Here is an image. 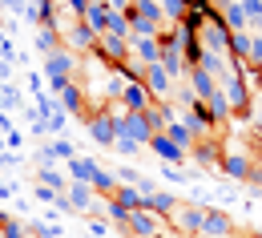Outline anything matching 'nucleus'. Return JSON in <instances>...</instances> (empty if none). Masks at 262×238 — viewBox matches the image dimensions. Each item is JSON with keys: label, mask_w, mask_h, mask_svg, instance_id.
I'll use <instances>...</instances> for the list:
<instances>
[{"label": "nucleus", "mask_w": 262, "mask_h": 238, "mask_svg": "<svg viewBox=\"0 0 262 238\" xmlns=\"http://www.w3.org/2000/svg\"><path fill=\"white\" fill-rule=\"evenodd\" d=\"M218 89L226 93V101H230V113H234L238 121H246V117H250V101H254V93H250V81H246L242 73H234V69H230L226 77L218 81Z\"/></svg>", "instance_id": "obj_1"}, {"label": "nucleus", "mask_w": 262, "mask_h": 238, "mask_svg": "<svg viewBox=\"0 0 262 238\" xmlns=\"http://www.w3.org/2000/svg\"><path fill=\"white\" fill-rule=\"evenodd\" d=\"M165 222H169V230H178L182 238H198V234H202V222H206V206L178 202V210H173Z\"/></svg>", "instance_id": "obj_2"}, {"label": "nucleus", "mask_w": 262, "mask_h": 238, "mask_svg": "<svg viewBox=\"0 0 262 238\" xmlns=\"http://www.w3.org/2000/svg\"><path fill=\"white\" fill-rule=\"evenodd\" d=\"M77 69H81V57L73 49H57L45 57V81H77Z\"/></svg>", "instance_id": "obj_3"}, {"label": "nucleus", "mask_w": 262, "mask_h": 238, "mask_svg": "<svg viewBox=\"0 0 262 238\" xmlns=\"http://www.w3.org/2000/svg\"><path fill=\"white\" fill-rule=\"evenodd\" d=\"M97 61H105L109 69H117V65H125V61H133V53H129V40L125 36H113V33H101L97 36V53H93Z\"/></svg>", "instance_id": "obj_4"}, {"label": "nucleus", "mask_w": 262, "mask_h": 238, "mask_svg": "<svg viewBox=\"0 0 262 238\" xmlns=\"http://www.w3.org/2000/svg\"><path fill=\"white\" fill-rule=\"evenodd\" d=\"M178 117L186 121V129H190L198 141H202V137H210L214 129H218V121H214V113H210V105H206V101H194L190 109H182Z\"/></svg>", "instance_id": "obj_5"}, {"label": "nucleus", "mask_w": 262, "mask_h": 238, "mask_svg": "<svg viewBox=\"0 0 262 238\" xmlns=\"http://www.w3.org/2000/svg\"><path fill=\"white\" fill-rule=\"evenodd\" d=\"M198 238H238L234 214H230V210H218V206H206V222H202V234Z\"/></svg>", "instance_id": "obj_6"}, {"label": "nucleus", "mask_w": 262, "mask_h": 238, "mask_svg": "<svg viewBox=\"0 0 262 238\" xmlns=\"http://www.w3.org/2000/svg\"><path fill=\"white\" fill-rule=\"evenodd\" d=\"M141 81H145V89H149V97H154V101H173V93H178V81L162 69V61L145 69V77H141Z\"/></svg>", "instance_id": "obj_7"}, {"label": "nucleus", "mask_w": 262, "mask_h": 238, "mask_svg": "<svg viewBox=\"0 0 262 238\" xmlns=\"http://www.w3.org/2000/svg\"><path fill=\"white\" fill-rule=\"evenodd\" d=\"M25 20H29L33 29H57V33H61V12H57V0H29Z\"/></svg>", "instance_id": "obj_8"}, {"label": "nucleus", "mask_w": 262, "mask_h": 238, "mask_svg": "<svg viewBox=\"0 0 262 238\" xmlns=\"http://www.w3.org/2000/svg\"><path fill=\"white\" fill-rule=\"evenodd\" d=\"M85 129H89V137L97 141L101 149H113V141H117V129H113V117H109V109H97V113H89V117H85Z\"/></svg>", "instance_id": "obj_9"}, {"label": "nucleus", "mask_w": 262, "mask_h": 238, "mask_svg": "<svg viewBox=\"0 0 262 238\" xmlns=\"http://www.w3.org/2000/svg\"><path fill=\"white\" fill-rule=\"evenodd\" d=\"M218 170L226 174L230 182H250L254 158H250V154H242V149H226V154H222V162H218Z\"/></svg>", "instance_id": "obj_10"}, {"label": "nucleus", "mask_w": 262, "mask_h": 238, "mask_svg": "<svg viewBox=\"0 0 262 238\" xmlns=\"http://www.w3.org/2000/svg\"><path fill=\"white\" fill-rule=\"evenodd\" d=\"M57 105L65 109L69 117H81V121H85V117H89V93H85V85H81V81H69L65 93L57 97Z\"/></svg>", "instance_id": "obj_11"}, {"label": "nucleus", "mask_w": 262, "mask_h": 238, "mask_svg": "<svg viewBox=\"0 0 262 238\" xmlns=\"http://www.w3.org/2000/svg\"><path fill=\"white\" fill-rule=\"evenodd\" d=\"M61 36H65V49H73V53H97V33L85 20H73Z\"/></svg>", "instance_id": "obj_12"}, {"label": "nucleus", "mask_w": 262, "mask_h": 238, "mask_svg": "<svg viewBox=\"0 0 262 238\" xmlns=\"http://www.w3.org/2000/svg\"><path fill=\"white\" fill-rule=\"evenodd\" d=\"M145 149H149V154H154V158H158L162 166H182V162L190 158L186 149H178V145H173V141H169L165 134H154V137H149V145H145Z\"/></svg>", "instance_id": "obj_13"}, {"label": "nucleus", "mask_w": 262, "mask_h": 238, "mask_svg": "<svg viewBox=\"0 0 262 238\" xmlns=\"http://www.w3.org/2000/svg\"><path fill=\"white\" fill-rule=\"evenodd\" d=\"M162 222H165V218L149 214V210L141 206V210H133V214H129V226H125V234H137V238H158V234H162Z\"/></svg>", "instance_id": "obj_14"}, {"label": "nucleus", "mask_w": 262, "mask_h": 238, "mask_svg": "<svg viewBox=\"0 0 262 238\" xmlns=\"http://www.w3.org/2000/svg\"><path fill=\"white\" fill-rule=\"evenodd\" d=\"M129 53H133V61H137L141 69H149V65L162 61V45H158V36H129Z\"/></svg>", "instance_id": "obj_15"}, {"label": "nucleus", "mask_w": 262, "mask_h": 238, "mask_svg": "<svg viewBox=\"0 0 262 238\" xmlns=\"http://www.w3.org/2000/svg\"><path fill=\"white\" fill-rule=\"evenodd\" d=\"M198 40H202L206 53H226V49H230V29L222 25V20H210V25H202Z\"/></svg>", "instance_id": "obj_16"}, {"label": "nucleus", "mask_w": 262, "mask_h": 238, "mask_svg": "<svg viewBox=\"0 0 262 238\" xmlns=\"http://www.w3.org/2000/svg\"><path fill=\"white\" fill-rule=\"evenodd\" d=\"M125 16L141 20V25H154V29H169L165 25V12H162V0H133V8Z\"/></svg>", "instance_id": "obj_17"}, {"label": "nucleus", "mask_w": 262, "mask_h": 238, "mask_svg": "<svg viewBox=\"0 0 262 238\" xmlns=\"http://www.w3.org/2000/svg\"><path fill=\"white\" fill-rule=\"evenodd\" d=\"M149 105H154V97H149L145 81H129L125 93H121V109H125V113H145Z\"/></svg>", "instance_id": "obj_18"}, {"label": "nucleus", "mask_w": 262, "mask_h": 238, "mask_svg": "<svg viewBox=\"0 0 262 238\" xmlns=\"http://www.w3.org/2000/svg\"><path fill=\"white\" fill-rule=\"evenodd\" d=\"M214 4H218L222 25H226L230 33H250V20H246V12H242V4H238V0H214Z\"/></svg>", "instance_id": "obj_19"}, {"label": "nucleus", "mask_w": 262, "mask_h": 238, "mask_svg": "<svg viewBox=\"0 0 262 238\" xmlns=\"http://www.w3.org/2000/svg\"><path fill=\"white\" fill-rule=\"evenodd\" d=\"M186 85H190V93H194L198 101H210V97L218 93V81H214L206 69H190V73H186Z\"/></svg>", "instance_id": "obj_20"}, {"label": "nucleus", "mask_w": 262, "mask_h": 238, "mask_svg": "<svg viewBox=\"0 0 262 238\" xmlns=\"http://www.w3.org/2000/svg\"><path fill=\"white\" fill-rule=\"evenodd\" d=\"M190 154H194V158H198V166H218L226 149H222V145H218L214 137H202V141H198V145H194V149H190Z\"/></svg>", "instance_id": "obj_21"}, {"label": "nucleus", "mask_w": 262, "mask_h": 238, "mask_svg": "<svg viewBox=\"0 0 262 238\" xmlns=\"http://www.w3.org/2000/svg\"><path fill=\"white\" fill-rule=\"evenodd\" d=\"M65 45V36L57 33V29H33V49L40 53V57H49V53H57Z\"/></svg>", "instance_id": "obj_22"}, {"label": "nucleus", "mask_w": 262, "mask_h": 238, "mask_svg": "<svg viewBox=\"0 0 262 238\" xmlns=\"http://www.w3.org/2000/svg\"><path fill=\"white\" fill-rule=\"evenodd\" d=\"M97 166H101V162H93V158H73V162L65 166V178H69V182H85V186H89L93 174H97Z\"/></svg>", "instance_id": "obj_23"}, {"label": "nucleus", "mask_w": 262, "mask_h": 238, "mask_svg": "<svg viewBox=\"0 0 262 238\" xmlns=\"http://www.w3.org/2000/svg\"><path fill=\"white\" fill-rule=\"evenodd\" d=\"M36 186H49L53 194H69V178L57 170V166H40V170H36Z\"/></svg>", "instance_id": "obj_24"}, {"label": "nucleus", "mask_w": 262, "mask_h": 238, "mask_svg": "<svg viewBox=\"0 0 262 238\" xmlns=\"http://www.w3.org/2000/svg\"><path fill=\"white\" fill-rule=\"evenodd\" d=\"M125 85H129V81H125L117 69H109V77H105V85H101V101L117 105V101H121V93H125Z\"/></svg>", "instance_id": "obj_25"}, {"label": "nucleus", "mask_w": 262, "mask_h": 238, "mask_svg": "<svg viewBox=\"0 0 262 238\" xmlns=\"http://www.w3.org/2000/svg\"><path fill=\"white\" fill-rule=\"evenodd\" d=\"M89 186H93V194H97V198H113V194H117V174L105 170V166H97V174H93V182H89Z\"/></svg>", "instance_id": "obj_26"}, {"label": "nucleus", "mask_w": 262, "mask_h": 238, "mask_svg": "<svg viewBox=\"0 0 262 238\" xmlns=\"http://www.w3.org/2000/svg\"><path fill=\"white\" fill-rule=\"evenodd\" d=\"M145 210H149V214H158V218H169V214L178 210V198H173L169 190H158L154 198H145Z\"/></svg>", "instance_id": "obj_27"}, {"label": "nucleus", "mask_w": 262, "mask_h": 238, "mask_svg": "<svg viewBox=\"0 0 262 238\" xmlns=\"http://www.w3.org/2000/svg\"><path fill=\"white\" fill-rule=\"evenodd\" d=\"M250 40H254V33H230L226 57H230V61H246V65H250Z\"/></svg>", "instance_id": "obj_28"}, {"label": "nucleus", "mask_w": 262, "mask_h": 238, "mask_svg": "<svg viewBox=\"0 0 262 238\" xmlns=\"http://www.w3.org/2000/svg\"><path fill=\"white\" fill-rule=\"evenodd\" d=\"M165 137H169V141H173L178 149H186V154H190V149L198 145V137L190 134V129H186V121H182V117H178V121H169V129H165Z\"/></svg>", "instance_id": "obj_29"}, {"label": "nucleus", "mask_w": 262, "mask_h": 238, "mask_svg": "<svg viewBox=\"0 0 262 238\" xmlns=\"http://www.w3.org/2000/svg\"><path fill=\"white\" fill-rule=\"evenodd\" d=\"M49 154H53V162H73V158H81V154H77V145H73V141H69V137H57V141H53V145H49Z\"/></svg>", "instance_id": "obj_30"}, {"label": "nucleus", "mask_w": 262, "mask_h": 238, "mask_svg": "<svg viewBox=\"0 0 262 238\" xmlns=\"http://www.w3.org/2000/svg\"><path fill=\"white\" fill-rule=\"evenodd\" d=\"M210 113H214V121H218V125H226L230 117H234V113H230V101H226V93H222V89H218V93H214V97H210Z\"/></svg>", "instance_id": "obj_31"}, {"label": "nucleus", "mask_w": 262, "mask_h": 238, "mask_svg": "<svg viewBox=\"0 0 262 238\" xmlns=\"http://www.w3.org/2000/svg\"><path fill=\"white\" fill-rule=\"evenodd\" d=\"M113 202H121L125 206V210H141V206H145V198H141V194H137V190H133V186H117V194H113Z\"/></svg>", "instance_id": "obj_32"}, {"label": "nucleus", "mask_w": 262, "mask_h": 238, "mask_svg": "<svg viewBox=\"0 0 262 238\" xmlns=\"http://www.w3.org/2000/svg\"><path fill=\"white\" fill-rule=\"evenodd\" d=\"M190 0H162V12H165V25H182Z\"/></svg>", "instance_id": "obj_33"}, {"label": "nucleus", "mask_w": 262, "mask_h": 238, "mask_svg": "<svg viewBox=\"0 0 262 238\" xmlns=\"http://www.w3.org/2000/svg\"><path fill=\"white\" fill-rule=\"evenodd\" d=\"M29 234H33V238H61V222H45V218H33V222H29Z\"/></svg>", "instance_id": "obj_34"}, {"label": "nucleus", "mask_w": 262, "mask_h": 238, "mask_svg": "<svg viewBox=\"0 0 262 238\" xmlns=\"http://www.w3.org/2000/svg\"><path fill=\"white\" fill-rule=\"evenodd\" d=\"M0 226H4V238H29V226H25L20 218L4 214V210H0Z\"/></svg>", "instance_id": "obj_35"}, {"label": "nucleus", "mask_w": 262, "mask_h": 238, "mask_svg": "<svg viewBox=\"0 0 262 238\" xmlns=\"http://www.w3.org/2000/svg\"><path fill=\"white\" fill-rule=\"evenodd\" d=\"M105 210H109V222H113V226H121V230L129 226V210H125L121 202H113V198H105Z\"/></svg>", "instance_id": "obj_36"}, {"label": "nucleus", "mask_w": 262, "mask_h": 238, "mask_svg": "<svg viewBox=\"0 0 262 238\" xmlns=\"http://www.w3.org/2000/svg\"><path fill=\"white\" fill-rule=\"evenodd\" d=\"M8 109H20V89L16 85H0V113Z\"/></svg>", "instance_id": "obj_37"}, {"label": "nucleus", "mask_w": 262, "mask_h": 238, "mask_svg": "<svg viewBox=\"0 0 262 238\" xmlns=\"http://www.w3.org/2000/svg\"><path fill=\"white\" fill-rule=\"evenodd\" d=\"M137 149H141V145H137V141H129V137H117V141H113V154H121V158H133Z\"/></svg>", "instance_id": "obj_38"}, {"label": "nucleus", "mask_w": 262, "mask_h": 238, "mask_svg": "<svg viewBox=\"0 0 262 238\" xmlns=\"http://www.w3.org/2000/svg\"><path fill=\"white\" fill-rule=\"evenodd\" d=\"M109 226H113L109 218H89V238H105V234H109Z\"/></svg>", "instance_id": "obj_39"}, {"label": "nucleus", "mask_w": 262, "mask_h": 238, "mask_svg": "<svg viewBox=\"0 0 262 238\" xmlns=\"http://www.w3.org/2000/svg\"><path fill=\"white\" fill-rule=\"evenodd\" d=\"M113 174H117V186H137L141 182V174L129 170V166H121V170H113Z\"/></svg>", "instance_id": "obj_40"}, {"label": "nucleus", "mask_w": 262, "mask_h": 238, "mask_svg": "<svg viewBox=\"0 0 262 238\" xmlns=\"http://www.w3.org/2000/svg\"><path fill=\"white\" fill-rule=\"evenodd\" d=\"M250 69H262V33H254L250 40Z\"/></svg>", "instance_id": "obj_41"}, {"label": "nucleus", "mask_w": 262, "mask_h": 238, "mask_svg": "<svg viewBox=\"0 0 262 238\" xmlns=\"http://www.w3.org/2000/svg\"><path fill=\"white\" fill-rule=\"evenodd\" d=\"M0 8L12 12V16H25V12H29V0H0Z\"/></svg>", "instance_id": "obj_42"}, {"label": "nucleus", "mask_w": 262, "mask_h": 238, "mask_svg": "<svg viewBox=\"0 0 262 238\" xmlns=\"http://www.w3.org/2000/svg\"><path fill=\"white\" fill-rule=\"evenodd\" d=\"M61 4L69 8V16H73V20H81V16L89 12V4H85V0H61Z\"/></svg>", "instance_id": "obj_43"}, {"label": "nucleus", "mask_w": 262, "mask_h": 238, "mask_svg": "<svg viewBox=\"0 0 262 238\" xmlns=\"http://www.w3.org/2000/svg\"><path fill=\"white\" fill-rule=\"evenodd\" d=\"M29 93H33V97H40V93H45V73H29Z\"/></svg>", "instance_id": "obj_44"}, {"label": "nucleus", "mask_w": 262, "mask_h": 238, "mask_svg": "<svg viewBox=\"0 0 262 238\" xmlns=\"http://www.w3.org/2000/svg\"><path fill=\"white\" fill-rule=\"evenodd\" d=\"M133 190H137L141 198H154V194H158V182H154V178H141V182H137Z\"/></svg>", "instance_id": "obj_45"}, {"label": "nucleus", "mask_w": 262, "mask_h": 238, "mask_svg": "<svg viewBox=\"0 0 262 238\" xmlns=\"http://www.w3.org/2000/svg\"><path fill=\"white\" fill-rule=\"evenodd\" d=\"M246 81H250V93L262 97V69H250V73H246Z\"/></svg>", "instance_id": "obj_46"}, {"label": "nucleus", "mask_w": 262, "mask_h": 238, "mask_svg": "<svg viewBox=\"0 0 262 238\" xmlns=\"http://www.w3.org/2000/svg\"><path fill=\"white\" fill-rule=\"evenodd\" d=\"M33 190H36V202H53L57 206V198H61V194H53L49 186H36V182H33Z\"/></svg>", "instance_id": "obj_47"}, {"label": "nucleus", "mask_w": 262, "mask_h": 238, "mask_svg": "<svg viewBox=\"0 0 262 238\" xmlns=\"http://www.w3.org/2000/svg\"><path fill=\"white\" fill-rule=\"evenodd\" d=\"M250 186H254V198H262V166L254 162V170H250Z\"/></svg>", "instance_id": "obj_48"}, {"label": "nucleus", "mask_w": 262, "mask_h": 238, "mask_svg": "<svg viewBox=\"0 0 262 238\" xmlns=\"http://www.w3.org/2000/svg\"><path fill=\"white\" fill-rule=\"evenodd\" d=\"M4 145H8V149H20V145H25V134H20V129H12V134L4 137Z\"/></svg>", "instance_id": "obj_49"}, {"label": "nucleus", "mask_w": 262, "mask_h": 238, "mask_svg": "<svg viewBox=\"0 0 262 238\" xmlns=\"http://www.w3.org/2000/svg\"><path fill=\"white\" fill-rule=\"evenodd\" d=\"M162 182H182V170L178 166H162Z\"/></svg>", "instance_id": "obj_50"}, {"label": "nucleus", "mask_w": 262, "mask_h": 238, "mask_svg": "<svg viewBox=\"0 0 262 238\" xmlns=\"http://www.w3.org/2000/svg\"><path fill=\"white\" fill-rule=\"evenodd\" d=\"M105 4H109L113 12H129V8H133V0H105Z\"/></svg>", "instance_id": "obj_51"}, {"label": "nucleus", "mask_w": 262, "mask_h": 238, "mask_svg": "<svg viewBox=\"0 0 262 238\" xmlns=\"http://www.w3.org/2000/svg\"><path fill=\"white\" fill-rule=\"evenodd\" d=\"M12 198H16V186L4 182V186H0V202H12Z\"/></svg>", "instance_id": "obj_52"}, {"label": "nucleus", "mask_w": 262, "mask_h": 238, "mask_svg": "<svg viewBox=\"0 0 262 238\" xmlns=\"http://www.w3.org/2000/svg\"><path fill=\"white\" fill-rule=\"evenodd\" d=\"M12 129H16V125H12V117H8V113H0V134L8 137V134H12Z\"/></svg>", "instance_id": "obj_53"}, {"label": "nucleus", "mask_w": 262, "mask_h": 238, "mask_svg": "<svg viewBox=\"0 0 262 238\" xmlns=\"http://www.w3.org/2000/svg\"><path fill=\"white\" fill-rule=\"evenodd\" d=\"M214 194H218V198H222V202H234V186H218V190H214Z\"/></svg>", "instance_id": "obj_54"}, {"label": "nucleus", "mask_w": 262, "mask_h": 238, "mask_svg": "<svg viewBox=\"0 0 262 238\" xmlns=\"http://www.w3.org/2000/svg\"><path fill=\"white\" fill-rule=\"evenodd\" d=\"M4 166H16V154H8V149H4V154H0V170H4Z\"/></svg>", "instance_id": "obj_55"}, {"label": "nucleus", "mask_w": 262, "mask_h": 238, "mask_svg": "<svg viewBox=\"0 0 262 238\" xmlns=\"http://www.w3.org/2000/svg\"><path fill=\"white\" fill-rule=\"evenodd\" d=\"M85 4H105V0H85Z\"/></svg>", "instance_id": "obj_56"}, {"label": "nucleus", "mask_w": 262, "mask_h": 238, "mask_svg": "<svg viewBox=\"0 0 262 238\" xmlns=\"http://www.w3.org/2000/svg\"><path fill=\"white\" fill-rule=\"evenodd\" d=\"M0 45H4V33H0Z\"/></svg>", "instance_id": "obj_57"}, {"label": "nucleus", "mask_w": 262, "mask_h": 238, "mask_svg": "<svg viewBox=\"0 0 262 238\" xmlns=\"http://www.w3.org/2000/svg\"><path fill=\"white\" fill-rule=\"evenodd\" d=\"M0 238H4V226H0Z\"/></svg>", "instance_id": "obj_58"}, {"label": "nucleus", "mask_w": 262, "mask_h": 238, "mask_svg": "<svg viewBox=\"0 0 262 238\" xmlns=\"http://www.w3.org/2000/svg\"><path fill=\"white\" fill-rule=\"evenodd\" d=\"M254 238H262V234H254Z\"/></svg>", "instance_id": "obj_59"}]
</instances>
